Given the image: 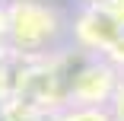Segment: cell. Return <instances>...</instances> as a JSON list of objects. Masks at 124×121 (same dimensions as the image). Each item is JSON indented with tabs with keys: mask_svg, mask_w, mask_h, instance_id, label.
I'll use <instances>...</instances> for the list:
<instances>
[{
	"mask_svg": "<svg viewBox=\"0 0 124 121\" xmlns=\"http://www.w3.org/2000/svg\"><path fill=\"white\" fill-rule=\"evenodd\" d=\"M57 115L61 121H118L111 105H67Z\"/></svg>",
	"mask_w": 124,
	"mask_h": 121,
	"instance_id": "4",
	"label": "cell"
},
{
	"mask_svg": "<svg viewBox=\"0 0 124 121\" xmlns=\"http://www.w3.org/2000/svg\"><path fill=\"white\" fill-rule=\"evenodd\" d=\"M70 35V19L51 0H7L3 3V38L13 51L35 57L51 54L57 41Z\"/></svg>",
	"mask_w": 124,
	"mask_h": 121,
	"instance_id": "1",
	"label": "cell"
},
{
	"mask_svg": "<svg viewBox=\"0 0 124 121\" xmlns=\"http://www.w3.org/2000/svg\"><path fill=\"white\" fill-rule=\"evenodd\" d=\"M124 86L121 67H115L108 57H89L80 70H73L67 80V105H115L118 92Z\"/></svg>",
	"mask_w": 124,
	"mask_h": 121,
	"instance_id": "2",
	"label": "cell"
},
{
	"mask_svg": "<svg viewBox=\"0 0 124 121\" xmlns=\"http://www.w3.org/2000/svg\"><path fill=\"white\" fill-rule=\"evenodd\" d=\"M83 3H105V0H83Z\"/></svg>",
	"mask_w": 124,
	"mask_h": 121,
	"instance_id": "5",
	"label": "cell"
},
{
	"mask_svg": "<svg viewBox=\"0 0 124 121\" xmlns=\"http://www.w3.org/2000/svg\"><path fill=\"white\" fill-rule=\"evenodd\" d=\"M3 3H7V0H0V7H3Z\"/></svg>",
	"mask_w": 124,
	"mask_h": 121,
	"instance_id": "6",
	"label": "cell"
},
{
	"mask_svg": "<svg viewBox=\"0 0 124 121\" xmlns=\"http://www.w3.org/2000/svg\"><path fill=\"white\" fill-rule=\"evenodd\" d=\"M124 35V26L105 3H83L77 19H70V38L89 57H108V51Z\"/></svg>",
	"mask_w": 124,
	"mask_h": 121,
	"instance_id": "3",
	"label": "cell"
}]
</instances>
